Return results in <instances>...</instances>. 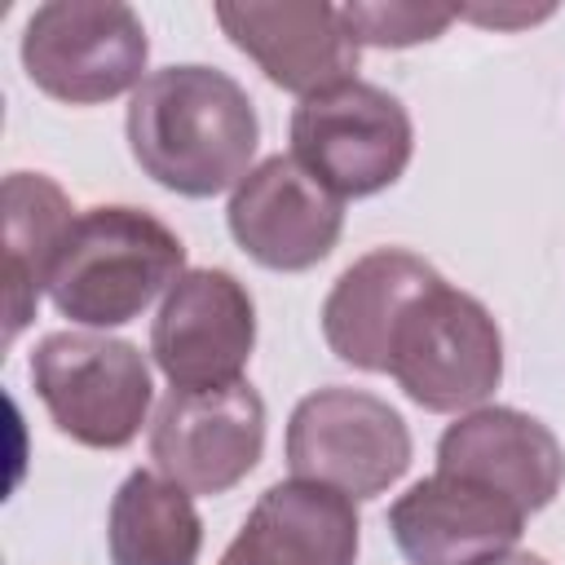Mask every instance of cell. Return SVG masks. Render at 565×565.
I'll use <instances>...</instances> for the list:
<instances>
[{"mask_svg":"<svg viewBox=\"0 0 565 565\" xmlns=\"http://www.w3.org/2000/svg\"><path fill=\"white\" fill-rule=\"evenodd\" d=\"M124 132L137 168L154 185L181 199H212L252 172L260 119L234 75L181 62L141 79Z\"/></svg>","mask_w":565,"mask_h":565,"instance_id":"6da1fadb","label":"cell"},{"mask_svg":"<svg viewBox=\"0 0 565 565\" xmlns=\"http://www.w3.org/2000/svg\"><path fill=\"white\" fill-rule=\"evenodd\" d=\"M185 274V243L154 212L132 203L84 207L49 274V300L62 318L106 331L141 318Z\"/></svg>","mask_w":565,"mask_h":565,"instance_id":"7a4b0ae2","label":"cell"},{"mask_svg":"<svg viewBox=\"0 0 565 565\" xmlns=\"http://www.w3.org/2000/svg\"><path fill=\"white\" fill-rule=\"evenodd\" d=\"M31 384L57 433L88 450H124L154 402L146 353L102 331H49L31 349Z\"/></svg>","mask_w":565,"mask_h":565,"instance_id":"3957f363","label":"cell"},{"mask_svg":"<svg viewBox=\"0 0 565 565\" xmlns=\"http://www.w3.org/2000/svg\"><path fill=\"white\" fill-rule=\"evenodd\" d=\"M388 375L415 406L433 415L477 411L503 380L499 322L477 296L441 278L406 305L393 331Z\"/></svg>","mask_w":565,"mask_h":565,"instance_id":"277c9868","label":"cell"},{"mask_svg":"<svg viewBox=\"0 0 565 565\" xmlns=\"http://www.w3.org/2000/svg\"><path fill=\"white\" fill-rule=\"evenodd\" d=\"M146 57V26L124 0H49L22 31V66L31 84L66 106L137 93Z\"/></svg>","mask_w":565,"mask_h":565,"instance_id":"5b68a950","label":"cell"},{"mask_svg":"<svg viewBox=\"0 0 565 565\" xmlns=\"http://www.w3.org/2000/svg\"><path fill=\"white\" fill-rule=\"evenodd\" d=\"M415 154L406 106L366 79L335 84L291 110V159L340 199L388 190Z\"/></svg>","mask_w":565,"mask_h":565,"instance_id":"8992f818","label":"cell"},{"mask_svg":"<svg viewBox=\"0 0 565 565\" xmlns=\"http://www.w3.org/2000/svg\"><path fill=\"white\" fill-rule=\"evenodd\" d=\"M287 468L349 499H375L411 468V428L384 397L327 384L305 393L287 419Z\"/></svg>","mask_w":565,"mask_h":565,"instance_id":"52a82bcc","label":"cell"},{"mask_svg":"<svg viewBox=\"0 0 565 565\" xmlns=\"http://www.w3.org/2000/svg\"><path fill=\"white\" fill-rule=\"evenodd\" d=\"M265 450V402L247 380L216 388H168L150 424L154 472L190 494L234 490Z\"/></svg>","mask_w":565,"mask_h":565,"instance_id":"ba28073f","label":"cell"},{"mask_svg":"<svg viewBox=\"0 0 565 565\" xmlns=\"http://www.w3.org/2000/svg\"><path fill=\"white\" fill-rule=\"evenodd\" d=\"M256 349V305L230 269H185L150 327V358L172 388L243 380Z\"/></svg>","mask_w":565,"mask_h":565,"instance_id":"9c48e42d","label":"cell"},{"mask_svg":"<svg viewBox=\"0 0 565 565\" xmlns=\"http://www.w3.org/2000/svg\"><path fill=\"white\" fill-rule=\"evenodd\" d=\"M234 243L265 269L300 274L331 256L344 230V199L291 154L260 159L225 207Z\"/></svg>","mask_w":565,"mask_h":565,"instance_id":"30bf717a","label":"cell"},{"mask_svg":"<svg viewBox=\"0 0 565 565\" xmlns=\"http://www.w3.org/2000/svg\"><path fill=\"white\" fill-rule=\"evenodd\" d=\"M525 512L450 472L415 481L388 503V534L411 565H486L516 547Z\"/></svg>","mask_w":565,"mask_h":565,"instance_id":"8fae6325","label":"cell"},{"mask_svg":"<svg viewBox=\"0 0 565 565\" xmlns=\"http://www.w3.org/2000/svg\"><path fill=\"white\" fill-rule=\"evenodd\" d=\"M437 472L468 477L512 499L530 516V512H543L561 494L565 450L543 419L516 406H477V411H463L441 433Z\"/></svg>","mask_w":565,"mask_h":565,"instance_id":"7c38bea8","label":"cell"},{"mask_svg":"<svg viewBox=\"0 0 565 565\" xmlns=\"http://www.w3.org/2000/svg\"><path fill=\"white\" fill-rule=\"evenodd\" d=\"M216 22L269 84L300 102L358 79V40L335 4H216Z\"/></svg>","mask_w":565,"mask_h":565,"instance_id":"4fadbf2b","label":"cell"},{"mask_svg":"<svg viewBox=\"0 0 565 565\" xmlns=\"http://www.w3.org/2000/svg\"><path fill=\"white\" fill-rule=\"evenodd\" d=\"M358 508L318 481H274L247 512L221 565H353Z\"/></svg>","mask_w":565,"mask_h":565,"instance_id":"5bb4252c","label":"cell"},{"mask_svg":"<svg viewBox=\"0 0 565 565\" xmlns=\"http://www.w3.org/2000/svg\"><path fill=\"white\" fill-rule=\"evenodd\" d=\"M437 282L441 274L406 247H375L358 256L322 300V335L331 353L358 371L388 375V349L406 305Z\"/></svg>","mask_w":565,"mask_h":565,"instance_id":"9a60e30c","label":"cell"},{"mask_svg":"<svg viewBox=\"0 0 565 565\" xmlns=\"http://www.w3.org/2000/svg\"><path fill=\"white\" fill-rule=\"evenodd\" d=\"M4 340L35 318L40 296L49 291V274L57 265L62 238L79 216L66 190L44 172H9L4 177Z\"/></svg>","mask_w":565,"mask_h":565,"instance_id":"2e32d148","label":"cell"},{"mask_svg":"<svg viewBox=\"0 0 565 565\" xmlns=\"http://www.w3.org/2000/svg\"><path fill=\"white\" fill-rule=\"evenodd\" d=\"M106 547L110 565H199L203 521L194 494L163 472H128L106 512Z\"/></svg>","mask_w":565,"mask_h":565,"instance_id":"e0dca14e","label":"cell"},{"mask_svg":"<svg viewBox=\"0 0 565 565\" xmlns=\"http://www.w3.org/2000/svg\"><path fill=\"white\" fill-rule=\"evenodd\" d=\"M340 18L349 26V35L362 44H375V49H411V44H424V40H437L450 22H455V9H437V4H402V0H380V4H340Z\"/></svg>","mask_w":565,"mask_h":565,"instance_id":"ac0fdd59","label":"cell"},{"mask_svg":"<svg viewBox=\"0 0 565 565\" xmlns=\"http://www.w3.org/2000/svg\"><path fill=\"white\" fill-rule=\"evenodd\" d=\"M547 13H552V4H543V9H455V18H472L481 26H516V22H534Z\"/></svg>","mask_w":565,"mask_h":565,"instance_id":"d6986e66","label":"cell"},{"mask_svg":"<svg viewBox=\"0 0 565 565\" xmlns=\"http://www.w3.org/2000/svg\"><path fill=\"white\" fill-rule=\"evenodd\" d=\"M486 565H547V561L534 556V552H503V556H494V561H486Z\"/></svg>","mask_w":565,"mask_h":565,"instance_id":"ffe728a7","label":"cell"}]
</instances>
